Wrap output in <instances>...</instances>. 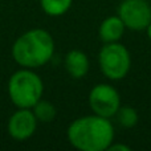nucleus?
I'll use <instances>...</instances> for the list:
<instances>
[{
  "instance_id": "2",
  "label": "nucleus",
  "mask_w": 151,
  "mask_h": 151,
  "mask_svg": "<svg viewBox=\"0 0 151 151\" xmlns=\"http://www.w3.org/2000/svg\"><path fill=\"white\" fill-rule=\"evenodd\" d=\"M55 53V40L45 29H31L12 45V57L23 68L35 69L45 65Z\"/></svg>"
},
{
  "instance_id": "13",
  "label": "nucleus",
  "mask_w": 151,
  "mask_h": 151,
  "mask_svg": "<svg viewBox=\"0 0 151 151\" xmlns=\"http://www.w3.org/2000/svg\"><path fill=\"white\" fill-rule=\"evenodd\" d=\"M107 150L110 151H130V147L126 146V145H122V143H118V145H110L107 147Z\"/></svg>"
},
{
  "instance_id": "7",
  "label": "nucleus",
  "mask_w": 151,
  "mask_h": 151,
  "mask_svg": "<svg viewBox=\"0 0 151 151\" xmlns=\"http://www.w3.org/2000/svg\"><path fill=\"white\" fill-rule=\"evenodd\" d=\"M37 122L31 109H19L8 119V134L16 141H25L36 131Z\"/></svg>"
},
{
  "instance_id": "10",
  "label": "nucleus",
  "mask_w": 151,
  "mask_h": 151,
  "mask_svg": "<svg viewBox=\"0 0 151 151\" xmlns=\"http://www.w3.org/2000/svg\"><path fill=\"white\" fill-rule=\"evenodd\" d=\"M32 111H33L35 117L37 118L39 122H44V123H49L52 122L56 118L57 114V110H56L55 105L49 101H45V99H40L35 104V106L32 107Z\"/></svg>"
},
{
  "instance_id": "8",
  "label": "nucleus",
  "mask_w": 151,
  "mask_h": 151,
  "mask_svg": "<svg viewBox=\"0 0 151 151\" xmlns=\"http://www.w3.org/2000/svg\"><path fill=\"white\" fill-rule=\"evenodd\" d=\"M65 69L70 77L82 78L89 72V58L82 50L73 49L65 57Z\"/></svg>"
},
{
  "instance_id": "14",
  "label": "nucleus",
  "mask_w": 151,
  "mask_h": 151,
  "mask_svg": "<svg viewBox=\"0 0 151 151\" xmlns=\"http://www.w3.org/2000/svg\"><path fill=\"white\" fill-rule=\"evenodd\" d=\"M147 37H149V39H150V41H151V23L149 24V25H147Z\"/></svg>"
},
{
  "instance_id": "9",
  "label": "nucleus",
  "mask_w": 151,
  "mask_h": 151,
  "mask_svg": "<svg viewBox=\"0 0 151 151\" xmlns=\"http://www.w3.org/2000/svg\"><path fill=\"white\" fill-rule=\"evenodd\" d=\"M125 24L119 16H110L99 25V37L104 42H117L125 32Z\"/></svg>"
},
{
  "instance_id": "1",
  "label": "nucleus",
  "mask_w": 151,
  "mask_h": 151,
  "mask_svg": "<svg viewBox=\"0 0 151 151\" xmlns=\"http://www.w3.org/2000/svg\"><path fill=\"white\" fill-rule=\"evenodd\" d=\"M68 139L81 151H104L113 143L114 127L109 118L97 114L85 115L70 123Z\"/></svg>"
},
{
  "instance_id": "12",
  "label": "nucleus",
  "mask_w": 151,
  "mask_h": 151,
  "mask_svg": "<svg viewBox=\"0 0 151 151\" xmlns=\"http://www.w3.org/2000/svg\"><path fill=\"white\" fill-rule=\"evenodd\" d=\"M114 117L117 118V122L119 123L122 127H126V129L134 127V126L137 125V122H138V113L131 106L119 107Z\"/></svg>"
},
{
  "instance_id": "4",
  "label": "nucleus",
  "mask_w": 151,
  "mask_h": 151,
  "mask_svg": "<svg viewBox=\"0 0 151 151\" xmlns=\"http://www.w3.org/2000/svg\"><path fill=\"white\" fill-rule=\"evenodd\" d=\"M99 66L109 80H122L129 73L131 57L126 47L119 42H105L99 50Z\"/></svg>"
},
{
  "instance_id": "3",
  "label": "nucleus",
  "mask_w": 151,
  "mask_h": 151,
  "mask_svg": "<svg viewBox=\"0 0 151 151\" xmlns=\"http://www.w3.org/2000/svg\"><path fill=\"white\" fill-rule=\"evenodd\" d=\"M44 83L32 69L24 68L11 76L8 81V94L19 109H32L42 98Z\"/></svg>"
},
{
  "instance_id": "6",
  "label": "nucleus",
  "mask_w": 151,
  "mask_h": 151,
  "mask_svg": "<svg viewBox=\"0 0 151 151\" xmlns=\"http://www.w3.org/2000/svg\"><path fill=\"white\" fill-rule=\"evenodd\" d=\"M118 16L126 28L142 31L151 23V5L147 0H123L118 8Z\"/></svg>"
},
{
  "instance_id": "11",
  "label": "nucleus",
  "mask_w": 151,
  "mask_h": 151,
  "mask_svg": "<svg viewBox=\"0 0 151 151\" xmlns=\"http://www.w3.org/2000/svg\"><path fill=\"white\" fill-rule=\"evenodd\" d=\"M73 0H40L42 11L49 16H63L69 11Z\"/></svg>"
},
{
  "instance_id": "5",
  "label": "nucleus",
  "mask_w": 151,
  "mask_h": 151,
  "mask_svg": "<svg viewBox=\"0 0 151 151\" xmlns=\"http://www.w3.org/2000/svg\"><path fill=\"white\" fill-rule=\"evenodd\" d=\"M89 105L94 114L105 118H111L121 107L119 93L111 85L98 83L90 90Z\"/></svg>"
}]
</instances>
